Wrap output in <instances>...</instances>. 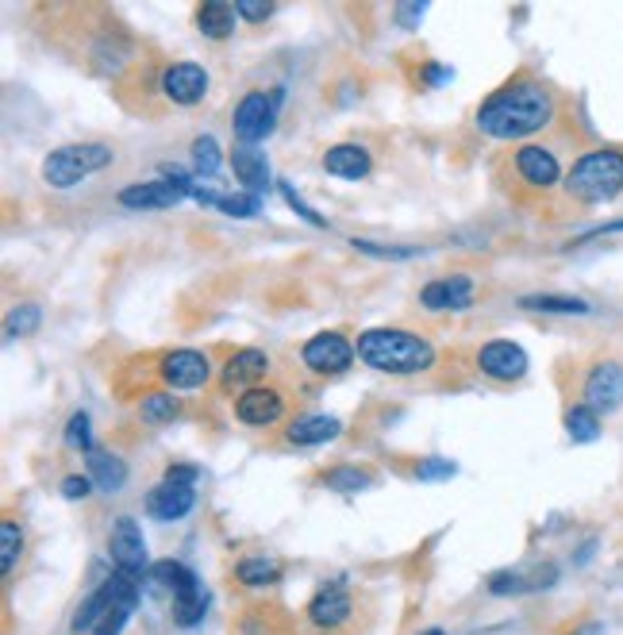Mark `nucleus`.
<instances>
[{"instance_id":"f257e3e1","label":"nucleus","mask_w":623,"mask_h":635,"mask_svg":"<svg viewBox=\"0 0 623 635\" xmlns=\"http://www.w3.org/2000/svg\"><path fill=\"white\" fill-rule=\"evenodd\" d=\"M558 119V93L555 85L535 77L531 69H520L497 85L478 109V131L500 143H523V139L539 136Z\"/></svg>"},{"instance_id":"f03ea898","label":"nucleus","mask_w":623,"mask_h":635,"mask_svg":"<svg viewBox=\"0 0 623 635\" xmlns=\"http://www.w3.org/2000/svg\"><path fill=\"white\" fill-rule=\"evenodd\" d=\"M493 178L505 189L512 201L520 204H535L547 201L562 189L565 174H562V158H558L555 147L547 143H520L512 151H505L493 166Z\"/></svg>"},{"instance_id":"7ed1b4c3","label":"nucleus","mask_w":623,"mask_h":635,"mask_svg":"<svg viewBox=\"0 0 623 635\" xmlns=\"http://www.w3.org/2000/svg\"><path fill=\"white\" fill-rule=\"evenodd\" d=\"M358 363H366L378 373H393V378H416V373L435 366V347L431 339L416 335L405 328H370L354 343Z\"/></svg>"},{"instance_id":"20e7f679","label":"nucleus","mask_w":623,"mask_h":635,"mask_svg":"<svg viewBox=\"0 0 623 635\" xmlns=\"http://www.w3.org/2000/svg\"><path fill=\"white\" fill-rule=\"evenodd\" d=\"M562 196L573 208H593L623 196V151L620 147H597L565 169Z\"/></svg>"},{"instance_id":"39448f33","label":"nucleus","mask_w":623,"mask_h":635,"mask_svg":"<svg viewBox=\"0 0 623 635\" xmlns=\"http://www.w3.org/2000/svg\"><path fill=\"white\" fill-rule=\"evenodd\" d=\"M136 605H139V577L116 570V574L104 577L101 589L89 593V601L77 609L74 632L119 635L127 627V617L136 612Z\"/></svg>"},{"instance_id":"423d86ee","label":"nucleus","mask_w":623,"mask_h":635,"mask_svg":"<svg viewBox=\"0 0 623 635\" xmlns=\"http://www.w3.org/2000/svg\"><path fill=\"white\" fill-rule=\"evenodd\" d=\"M116 151L109 143H69L59 147L42 158V181L54 189H74L81 186L85 178L101 174L104 166H112Z\"/></svg>"},{"instance_id":"0eeeda50","label":"nucleus","mask_w":623,"mask_h":635,"mask_svg":"<svg viewBox=\"0 0 623 635\" xmlns=\"http://www.w3.org/2000/svg\"><path fill=\"white\" fill-rule=\"evenodd\" d=\"M151 577L158 585H166L169 609H174V620L181 627H193L196 620L204 617V609H208V597H204L201 582H196V574L189 567H181V562H174V559L154 562Z\"/></svg>"},{"instance_id":"6e6552de","label":"nucleus","mask_w":623,"mask_h":635,"mask_svg":"<svg viewBox=\"0 0 623 635\" xmlns=\"http://www.w3.org/2000/svg\"><path fill=\"white\" fill-rule=\"evenodd\" d=\"M278 101L281 93H266V89H251L243 101L231 112V131L243 147H254L258 139H266L278 124Z\"/></svg>"},{"instance_id":"1a4fd4ad","label":"nucleus","mask_w":623,"mask_h":635,"mask_svg":"<svg viewBox=\"0 0 623 635\" xmlns=\"http://www.w3.org/2000/svg\"><path fill=\"white\" fill-rule=\"evenodd\" d=\"M154 378L162 381V390L177 393V390H201L212 378V363L201 351H166L154 363Z\"/></svg>"},{"instance_id":"9d476101","label":"nucleus","mask_w":623,"mask_h":635,"mask_svg":"<svg viewBox=\"0 0 623 635\" xmlns=\"http://www.w3.org/2000/svg\"><path fill=\"white\" fill-rule=\"evenodd\" d=\"M354 358H358V351L343 331H320L301 347V363L320 378H335V373L351 370Z\"/></svg>"},{"instance_id":"9b49d317","label":"nucleus","mask_w":623,"mask_h":635,"mask_svg":"<svg viewBox=\"0 0 623 635\" xmlns=\"http://www.w3.org/2000/svg\"><path fill=\"white\" fill-rule=\"evenodd\" d=\"M285 412L289 393L281 385H270V381H262V385L236 397V420L246 423V428H274V423L285 420Z\"/></svg>"},{"instance_id":"f8f14e48","label":"nucleus","mask_w":623,"mask_h":635,"mask_svg":"<svg viewBox=\"0 0 623 635\" xmlns=\"http://www.w3.org/2000/svg\"><path fill=\"white\" fill-rule=\"evenodd\" d=\"M158 93L174 109H193L208 97V69L196 62H169L158 74Z\"/></svg>"},{"instance_id":"ddd939ff","label":"nucleus","mask_w":623,"mask_h":635,"mask_svg":"<svg viewBox=\"0 0 623 635\" xmlns=\"http://www.w3.org/2000/svg\"><path fill=\"white\" fill-rule=\"evenodd\" d=\"M582 397V405H589L593 412H615L623 405V363H615V358L593 363L585 370Z\"/></svg>"},{"instance_id":"4468645a","label":"nucleus","mask_w":623,"mask_h":635,"mask_svg":"<svg viewBox=\"0 0 623 635\" xmlns=\"http://www.w3.org/2000/svg\"><path fill=\"white\" fill-rule=\"evenodd\" d=\"M304 620H308L316 632H328V635L343 632V627L354 620L351 589H343V585H320L316 597L308 601V609H304Z\"/></svg>"},{"instance_id":"2eb2a0df","label":"nucleus","mask_w":623,"mask_h":635,"mask_svg":"<svg viewBox=\"0 0 623 635\" xmlns=\"http://www.w3.org/2000/svg\"><path fill=\"white\" fill-rule=\"evenodd\" d=\"M473 363H478V370L485 378L500 381V385H512V381H520L527 373V355L512 339H488L485 347H478Z\"/></svg>"},{"instance_id":"dca6fc26","label":"nucleus","mask_w":623,"mask_h":635,"mask_svg":"<svg viewBox=\"0 0 623 635\" xmlns=\"http://www.w3.org/2000/svg\"><path fill=\"white\" fill-rule=\"evenodd\" d=\"M270 373V355L258 347H239L228 355V363L219 366V390L224 393H246L254 385H262Z\"/></svg>"},{"instance_id":"f3484780","label":"nucleus","mask_w":623,"mask_h":635,"mask_svg":"<svg viewBox=\"0 0 623 635\" xmlns=\"http://www.w3.org/2000/svg\"><path fill=\"white\" fill-rule=\"evenodd\" d=\"M473 296H478L473 278H466V274H447V278H435L420 289V305L428 308V313H466V308L473 305Z\"/></svg>"},{"instance_id":"a211bd4d","label":"nucleus","mask_w":623,"mask_h":635,"mask_svg":"<svg viewBox=\"0 0 623 635\" xmlns=\"http://www.w3.org/2000/svg\"><path fill=\"white\" fill-rule=\"evenodd\" d=\"M109 550H112V562L116 570L124 574H143L147 570V539H143V528L136 524L131 517H119L109 532Z\"/></svg>"},{"instance_id":"6ab92c4d","label":"nucleus","mask_w":623,"mask_h":635,"mask_svg":"<svg viewBox=\"0 0 623 635\" xmlns=\"http://www.w3.org/2000/svg\"><path fill=\"white\" fill-rule=\"evenodd\" d=\"M181 196H189V181H139V186L119 189L116 201L124 208H174L181 204Z\"/></svg>"},{"instance_id":"aec40b11","label":"nucleus","mask_w":623,"mask_h":635,"mask_svg":"<svg viewBox=\"0 0 623 635\" xmlns=\"http://www.w3.org/2000/svg\"><path fill=\"white\" fill-rule=\"evenodd\" d=\"M193 505H196V485L166 482V478H162V485H154V490L147 493V512H151L154 520H166V524L189 517Z\"/></svg>"},{"instance_id":"412c9836","label":"nucleus","mask_w":623,"mask_h":635,"mask_svg":"<svg viewBox=\"0 0 623 635\" xmlns=\"http://www.w3.org/2000/svg\"><path fill=\"white\" fill-rule=\"evenodd\" d=\"M343 432V423L335 416H320V412H304L293 416L281 432V443L285 447H320V443H331L335 435Z\"/></svg>"},{"instance_id":"4be33fe9","label":"nucleus","mask_w":623,"mask_h":635,"mask_svg":"<svg viewBox=\"0 0 623 635\" xmlns=\"http://www.w3.org/2000/svg\"><path fill=\"white\" fill-rule=\"evenodd\" d=\"M323 169H328L331 178H343V181H363L366 174L373 169V154L366 151L363 143H339L323 151Z\"/></svg>"},{"instance_id":"5701e85b","label":"nucleus","mask_w":623,"mask_h":635,"mask_svg":"<svg viewBox=\"0 0 623 635\" xmlns=\"http://www.w3.org/2000/svg\"><path fill=\"white\" fill-rule=\"evenodd\" d=\"M558 570L550 567H531V570H505V574H493L488 577V593H497V597H508V593H531V589H547L555 585Z\"/></svg>"},{"instance_id":"b1692460","label":"nucleus","mask_w":623,"mask_h":635,"mask_svg":"<svg viewBox=\"0 0 623 635\" xmlns=\"http://www.w3.org/2000/svg\"><path fill=\"white\" fill-rule=\"evenodd\" d=\"M196 31L212 42H224L236 35V4H224V0H204L196 9Z\"/></svg>"},{"instance_id":"393cba45","label":"nucleus","mask_w":623,"mask_h":635,"mask_svg":"<svg viewBox=\"0 0 623 635\" xmlns=\"http://www.w3.org/2000/svg\"><path fill=\"white\" fill-rule=\"evenodd\" d=\"M231 169H236L239 186H246L251 193H262L270 186V166H266V154L258 147H236L231 151Z\"/></svg>"},{"instance_id":"a878e982","label":"nucleus","mask_w":623,"mask_h":635,"mask_svg":"<svg viewBox=\"0 0 623 635\" xmlns=\"http://www.w3.org/2000/svg\"><path fill=\"white\" fill-rule=\"evenodd\" d=\"M181 412H186V405H181L169 390H154V393H143V397H139V420L151 423V428L177 420Z\"/></svg>"},{"instance_id":"bb28decb","label":"nucleus","mask_w":623,"mask_h":635,"mask_svg":"<svg viewBox=\"0 0 623 635\" xmlns=\"http://www.w3.org/2000/svg\"><path fill=\"white\" fill-rule=\"evenodd\" d=\"M89 478L101 485L104 493H116L127 482V466L124 458L109 455V450H89Z\"/></svg>"},{"instance_id":"cd10ccee","label":"nucleus","mask_w":623,"mask_h":635,"mask_svg":"<svg viewBox=\"0 0 623 635\" xmlns=\"http://www.w3.org/2000/svg\"><path fill=\"white\" fill-rule=\"evenodd\" d=\"M236 577L246 589H266V585H278L281 567L274 559H266V555H246V559H239Z\"/></svg>"},{"instance_id":"c85d7f7f","label":"nucleus","mask_w":623,"mask_h":635,"mask_svg":"<svg viewBox=\"0 0 623 635\" xmlns=\"http://www.w3.org/2000/svg\"><path fill=\"white\" fill-rule=\"evenodd\" d=\"M520 308H527V313H550V316H585L593 313L589 301H582V296H523Z\"/></svg>"},{"instance_id":"c756f323","label":"nucleus","mask_w":623,"mask_h":635,"mask_svg":"<svg viewBox=\"0 0 623 635\" xmlns=\"http://www.w3.org/2000/svg\"><path fill=\"white\" fill-rule=\"evenodd\" d=\"M20 559H24V528H20V520L4 517L0 520V567H4V574L12 577Z\"/></svg>"},{"instance_id":"7c9ffc66","label":"nucleus","mask_w":623,"mask_h":635,"mask_svg":"<svg viewBox=\"0 0 623 635\" xmlns=\"http://www.w3.org/2000/svg\"><path fill=\"white\" fill-rule=\"evenodd\" d=\"M565 432L573 443H593L600 435V412H593L589 405H573L565 412Z\"/></svg>"},{"instance_id":"2f4dec72","label":"nucleus","mask_w":623,"mask_h":635,"mask_svg":"<svg viewBox=\"0 0 623 635\" xmlns=\"http://www.w3.org/2000/svg\"><path fill=\"white\" fill-rule=\"evenodd\" d=\"M323 485L335 493H363L373 485V474L370 470H358V466H335V470L323 474Z\"/></svg>"},{"instance_id":"473e14b6","label":"nucleus","mask_w":623,"mask_h":635,"mask_svg":"<svg viewBox=\"0 0 623 635\" xmlns=\"http://www.w3.org/2000/svg\"><path fill=\"white\" fill-rule=\"evenodd\" d=\"M42 323V308L39 305H16L9 308V320H4V339H27L35 335Z\"/></svg>"},{"instance_id":"72a5a7b5","label":"nucleus","mask_w":623,"mask_h":635,"mask_svg":"<svg viewBox=\"0 0 623 635\" xmlns=\"http://www.w3.org/2000/svg\"><path fill=\"white\" fill-rule=\"evenodd\" d=\"M193 166L201 169V174H216V166H219V147H216V139H212V136H201L193 143Z\"/></svg>"},{"instance_id":"f704fd0d","label":"nucleus","mask_w":623,"mask_h":635,"mask_svg":"<svg viewBox=\"0 0 623 635\" xmlns=\"http://www.w3.org/2000/svg\"><path fill=\"white\" fill-rule=\"evenodd\" d=\"M66 443L74 450H93V443H89V416L85 412H74L66 423Z\"/></svg>"},{"instance_id":"c9c22d12","label":"nucleus","mask_w":623,"mask_h":635,"mask_svg":"<svg viewBox=\"0 0 623 635\" xmlns=\"http://www.w3.org/2000/svg\"><path fill=\"white\" fill-rule=\"evenodd\" d=\"M351 246H358L363 254H373V258H416L420 246H381V243H366V239H354Z\"/></svg>"},{"instance_id":"e433bc0d","label":"nucleus","mask_w":623,"mask_h":635,"mask_svg":"<svg viewBox=\"0 0 623 635\" xmlns=\"http://www.w3.org/2000/svg\"><path fill=\"white\" fill-rule=\"evenodd\" d=\"M416 478H420V482H438V478H455V462H447V458H423V462L416 466Z\"/></svg>"},{"instance_id":"4c0bfd02","label":"nucleus","mask_w":623,"mask_h":635,"mask_svg":"<svg viewBox=\"0 0 623 635\" xmlns=\"http://www.w3.org/2000/svg\"><path fill=\"white\" fill-rule=\"evenodd\" d=\"M89 490H93V478H89V474L62 478V497H66V500H85V497H89Z\"/></svg>"},{"instance_id":"58836bf2","label":"nucleus","mask_w":623,"mask_h":635,"mask_svg":"<svg viewBox=\"0 0 623 635\" xmlns=\"http://www.w3.org/2000/svg\"><path fill=\"white\" fill-rule=\"evenodd\" d=\"M274 4H251V0H236V16L251 20V24H262V20H270Z\"/></svg>"},{"instance_id":"ea45409f","label":"nucleus","mask_w":623,"mask_h":635,"mask_svg":"<svg viewBox=\"0 0 623 635\" xmlns=\"http://www.w3.org/2000/svg\"><path fill=\"white\" fill-rule=\"evenodd\" d=\"M196 478H201V470H196V466H186V462H174V466H166V482L196 485Z\"/></svg>"},{"instance_id":"a19ab883","label":"nucleus","mask_w":623,"mask_h":635,"mask_svg":"<svg viewBox=\"0 0 623 635\" xmlns=\"http://www.w3.org/2000/svg\"><path fill=\"white\" fill-rule=\"evenodd\" d=\"M423 4H408V9H396V20H400V24H416V20H423Z\"/></svg>"},{"instance_id":"79ce46f5","label":"nucleus","mask_w":623,"mask_h":635,"mask_svg":"<svg viewBox=\"0 0 623 635\" xmlns=\"http://www.w3.org/2000/svg\"><path fill=\"white\" fill-rule=\"evenodd\" d=\"M570 635H605V632H600V624H582V627H573Z\"/></svg>"},{"instance_id":"37998d69","label":"nucleus","mask_w":623,"mask_h":635,"mask_svg":"<svg viewBox=\"0 0 623 635\" xmlns=\"http://www.w3.org/2000/svg\"><path fill=\"white\" fill-rule=\"evenodd\" d=\"M423 635H443V632H438V627H431V632H423Z\"/></svg>"}]
</instances>
